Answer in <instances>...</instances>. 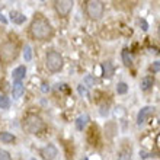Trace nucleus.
<instances>
[{
    "label": "nucleus",
    "instance_id": "f8f14e48",
    "mask_svg": "<svg viewBox=\"0 0 160 160\" xmlns=\"http://www.w3.org/2000/svg\"><path fill=\"white\" fill-rule=\"evenodd\" d=\"M10 19H12L13 23H16V25H22L23 22H25V15L21 12H10Z\"/></svg>",
    "mask_w": 160,
    "mask_h": 160
},
{
    "label": "nucleus",
    "instance_id": "b1692460",
    "mask_svg": "<svg viewBox=\"0 0 160 160\" xmlns=\"http://www.w3.org/2000/svg\"><path fill=\"white\" fill-rule=\"evenodd\" d=\"M141 25H143V29H144V31L148 29V28H147V23H146V21H141Z\"/></svg>",
    "mask_w": 160,
    "mask_h": 160
},
{
    "label": "nucleus",
    "instance_id": "423d86ee",
    "mask_svg": "<svg viewBox=\"0 0 160 160\" xmlns=\"http://www.w3.org/2000/svg\"><path fill=\"white\" fill-rule=\"evenodd\" d=\"M73 4L74 3H73L72 0H60V2H55L54 3V8H55V10H57V13H58L60 16L64 18L72 12Z\"/></svg>",
    "mask_w": 160,
    "mask_h": 160
},
{
    "label": "nucleus",
    "instance_id": "9b49d317",
    "mask_svg": "<svg viewBox=\"0 0 160 160\" xmlns=\"http://www.w3.org/2000/svg\"><path fill=\"white\" fill-rule=\"evenodd\" d=\"M0 141L6 144H12L16 141V137L10 132H6V131H0Z\"/></svg>",
    "mask_w": 160,
    "mask_h": 160
},
{
    "label": "nucleus",
    "instance_id": "f03ea898",
    "mask_svg": "<svg viewBox=\"0 0 160 160\" xmlns=\"http://www.w3.org/2000/svg\"><path fill=\"white\" fill-rule=\"evenodd\" d=\"M22 128L29 134H39L45 128V124H44L41 117L35 114H28L22 119Z\"/></svg>",
    "mask_w": 160,
    "mask_h": 160
},
{
    "label": "nucleus",
    "instance_id": "4468645a",
    "mask_svg": "<svg viewBox=\"0 0 160 160\" xmlns=\"http://www.w3.org/2000/svg\"><path fill=\"white\" fill-rule=\"evenodd\" d=\"M88 121H89V117H88V115H80L79 118L76 119V128L79 131H83V128L86 127Z\"/></svg>",
    "mask_w": 160,
    "mask_h": 160
},
{
    "label": "nucleus",
    "instance_id": "0eeeda50",
    "mask_svg": "<svg viewBox=\"0 0 160 160\" xmlns=\"http://www.w3.org/2000/svg\"><path fill=\"white\" fill-rule=\"evenodd\" d=\"M153 114H154V106H144V108H141L138 115H137V124L141 125V124L147 121Z\"/></svg>",
    "mask_w": 160,
    "mask_h": 160
},
{
    "label": "nucleus",
    "instance_id": "f3484780",
    "mask_svg": "<svg viewBox=\"0 0 160 160\" xmlns=\"http://www.w3.org/2000/svg\"><path fill=\"white\" fill-rule=\"evenodd\" d=\"M121 57H122V61H124V64H125L127 67L132 64V60H131V57H130V54H128V51H127V50H124V51H122Z\"/></svg>",
    "mask_w": 160,
    "mask_h": 160
},
{
    "label": "nucleus",
    "instance_id": "6ab92c4d",
    "mask_svg": "<svg viewBox=\"0 0 160 160\" xmlns=\"http://www.w3.org/2000/svg\"><path fill=\"white\" fill-rule=\"evenodd\" d=\"M103 70H105V76L111 77L114 74V67H112V64L111 63H105L103 64Z\"/></svg>",
    "mask_w": 160,
    "mask_h": 160
},
{
    "label": "nucleus",
    "instance_id": "f257e3e1",
    "mask_svg": "<svg viewBox=\"0 0 160 160\" xmlns=\"http://www.w3.org/2000/svg\"><path fill=\"white\" fill-rule=\"evenodd\" d=\"M29 31H31V35L35 39H38V41H47L54 34V29H52L51 23L42 15H35L34 21L31 22Z\"/></svg>",
    "mask_w": 160,
    "mask_h": 160
},
{
    "label": "nucleus",
    "instance_id": "a211bd4d",
    "mask_svg": "<svg viewBox=\"0 0 160 160\" xmlns=\"http://www.w3.org/2000/svg\"><path fill=\"white\" fill-rule=\"evenodd\" d=\"M9 106H10V101L6 96L0 95V108L2 109H9Z\"/></svg>",
    "mask_w": 160,
    "mask_h": 160
},
{
    "label": "nucleus",
    "instance_id": "aec40b11",
    "mask_svg": "<svg viewBox=\"0 0 160 160\" xmlns=\"http://www.w3.org/2000/svg\"><path fill=\"white\" fill-rule=\"evenodd\" d=\"M23 58H25V61H31V58H32V50H31L29 45H25V50H23Z\"/></svg>",
    "mask_w": 160,
    "mask_h": 160
},
{
    "label": "nucleus",
    "instance_id": "7ed1b4c3",
    "mask_svg": "<svg viewBox=\"0 0 160 160\" xmlns=\"http://www.w3.org/2000/svg\"><path fill=\"white\" fill-rule=\"evenodd\" d=\"M18 55H19V50L16 44L4 42L0 45V61L3 64H10L18 58Z\"/></svg>",
    "mask_w": 160,
    "mask_h": 160
},
{
    "label": "nucleus",
    "instance_id": "a878e982",
    "mask_svg": "<svg viewBox=\"0 0 160 160\" xmlns=\"http://www.w3.org/2000/svg\"><path fill=\"white\" fill-rule=\"evenodd\" d=\"M31 160H37V159H31Z\"/></svg>",
    "mask_w": 160,
    "mask_h": 160
},
{
    "label": "nucleus",
    "instance_id": "393cba45",
    "mask_svg": "<svg viewBox=\"0 0 160 160\" xmlns=\"http://www.w3.org/2000/svg\"><path fill=\"white\" fill-rule=\"evenodd\" d=\"M157 35H159V38H160V23H159V28H157Z\"/></svg>",
    "mask_w": 160,
    "mask_h": 160
},
{
    "label": "nucleus",
    "instance_id": "6e6552de",
    "mask_svg": "<svg viewBox=\"0 0 160 160\" xmlns=\"http://www.w3.org/2000/svg\"><path fill=\"white\" fill-rule=\"evenodd\" d=\"M39 154L42 156V159L44 160H54L58 153H57V148H55L52 144H48V146H45V147L41 148Z\"/></svg>",
    "mask_w": 160,
    "mask_h": 160
},
{
    "label": "nucleus",
    "instance_id": "20e7f679",
    "mask_svg": "<svg viewBox=\"0 0 160 160\" xmlns=\"http://www.w3.org/2000/svg\"><path fill=\"white\" fill-rule=\"evenodd\" d=\"M63 63H64V60H63V57H61L60 52H57V51H50V52H47L45 66L51 73L60 72V70L63 68Z\"/></svg>",
    "mask_w": 160,
    "mask_h": 160
},
{
    "label": "nucleus",
    "instance_id": "412c9836",
    "mask_svg": "<svg viewBox=\"0 0 160 160\" xmlns=\"http://www.w3.org/2000/svg\"><path fill=\"white\" fill-rule=\"evenodd\" d=\"M0 160H12V157H10L9 152L3 150V148H0Z\"/></svg>",
    "mask_w": 160,
    "mask_h": 160
},
{
    "label": "nucleus",
    "instance_id": "5701e85b",
    "mask_svg": "<svg viewBox=\"0 0 160 160\" xmlns=\"http://www.w3.org/2000/svg\"><path fill=\"white\" fill-rule=\"evenodd\" d=\"M0 22H2V23H4V25L8 23V19H6V18H4L3 15H2V13H0Z\"/></svg>",
    "mask_w": 160,
    "mask_h": 160
},
{
    "label": "nucleus",
    "instance_id": "9d476101",
    "mask_svg": "<svg viewBox=\"0 0 160 160\" xmlns=\"http://www.w3.org/2000/svg\"><path fill=\"white\" fill-rule=\"evenodd\" d=\"M23 92H25V88H23L22 82H19V83H15V84H13L12 95H13V98H15V99H19V98L23 95Z\"/></svg>",
    "mask_w": 160,
    "mask_h": 160
},
{
    "label": "nucleus",
    "instance_id": "1a4fd4ad",
    "mask_svg": "<svg viewBox=\"0 0 160 160\" xmlns=\"http://www.w3.org/2000/svg\"><path fill=\"white\" fill-rule=\"evenodd\" d=\"M25 74H26V67H25V66H19V67H16L12 72L13 82H15V83H19V82H22V79L25 77Z\"/></svg>",
    "mask_w": 160,
    "mask_h": 160
},
{
    "label": "nucleus",
    "instance_id": "ddd939ff",
    "mask_svg": "<svg viewBox=\"0 0 160 160\" xmlns=\"http://www.w3.org/2000/svg\"><path fill=\"white\" fill-rule=\"evenodd\" d=\"M153 84H154V79H153L152 76L143 77V79H141V82H140V86H141V89H143V90H148Z\"/></svg>",
    "mask_w": 160,
    "mask_h": 160
},
{
    "label": "nucleus",
    "instance_id": "2eb2a0df",
    "mask_svg": "<svg viewBox=\"0 0 160 160\" xmlns=\"http://www.w3.org/2000/svg\"><path fill=\"white\" fill-rule=\"evenodd\" d=\"M127 92H128V84L124 83V82H119L117 84V93L118 95H125Z\"/></svg>",
    "mask_w": 160,
    "mask_h": 160
},
{
    "label": "nucleus",
    "instance_id": "4be33fe9",
    "mask_svg": "<svg viewBox=\"0 0 160 160\" xmlns=\"http://www.w3.org/2000/svg\"><path fill=\"white\" fill-rule=\"evenodd\" d=\"M150 70H152L153 73H159L160 72V60L156 61V63H153V66L150 67Z\"/></svg>",
    "mask_w": 160,
    "mask_h": 160
},
{
    "label": "nucleus",
    "instance_id": "dca6fc26",
    "mask_svg": "<svg viewBox=\"0 0 160 160\" xmlns=\"http://www.w3.org/2000/svg\"><path fill=\"white\" fill-rule=\"evenodd\" d=\"M118 160H131V152L122 148L121 152L118 153Z\"/></svg>",
    "mask_w": 160,
    "mask_h": 160
},
{
    "label": "nucleus",
    "instance_id": "39448f33",
    "mask_svg": "<svg viewBox=\"0 0 160 160\" xmlns=\"http://www.w3.org/2000/svg\"><path fill=\"white\" fill-rule=\"evenodd\" d=\"M103 3L102 2H98V0H90L86 3V13H88V16L90 19H101L102 15H103Z\"/></svg>",
    "mask_w": 160,
    "mask_h": 160
}]
</instances>
